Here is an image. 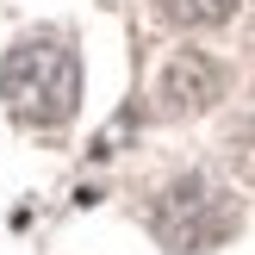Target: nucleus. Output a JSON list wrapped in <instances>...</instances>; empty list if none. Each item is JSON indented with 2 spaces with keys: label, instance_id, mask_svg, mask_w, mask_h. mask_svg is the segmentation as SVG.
Wrapping results in <instances>:
<instances>
[{
  "label": "nucleus",
  "instance_id": "1",
  "mask_svg": "<svg viewBox=\"0 0 255 255\" xmlns=\"http://www.w3.org/2000/svg\"><path fill=\"white\" fill-rule=\"evenodd\" d=\"M0 100L19 125L37 131H56L75 119V100H81V56H75L69 37L56 31H31L6 50L0 62Z\"/></svg>",
  "mask_w": 255,
  "mask_h": 255
},
{
  "label": "nucleus",
  "instance_id": "2",
  "mask_svg": "<svg viewBox=\"0 0 255 255\" xmlns=\"http://www.w3.org/2000/svg\"><path fill=\"white\" fill-rule=\"evenodd\" d=\"M149 231H156L168 249H181V255L218 249L224 237L237 231V199L224 193L212 174H181V181H168L156 193V206H149Z\"/></svg>",
  "mask_w": 255,
  "mask_h": 255
},
{
  "label": "nucleus",
  "instance_id": "3",
  "mask_svg": "<svg viewBox=\"0 0 255 255\" xmlns=\"http://www.w3.org/2000/svg\"><path fill=\"white\" fill-rule=\"evenodd\" d=\"M218 94H224V62L199 56V50H181V56L162 62V81H156L162 112H174V119H193V112L218 106Z\"/></svg>",
  "mask_w": 255,
  "mask_h": 255
},
{
  "label": "nucleus",
  "instance_id": "4",
  "mask_svg": "<svg viewBox=\"0 0 255 255\" xmlns=\"http://www.w3.org/2000/svg\"><path fill=\"white\" fill-rule=\"evenodd\" d=\"M162 6V19H174V25H224L237 12V0H156Z\"/></svg>",
  "mask_w": 255,
  "mask_h": 255
}]
</instances>
